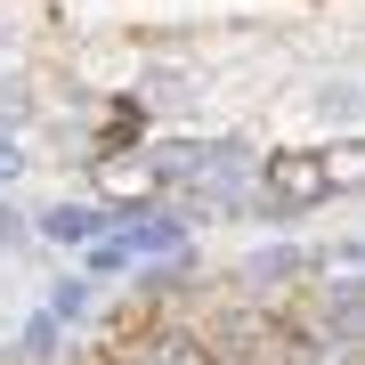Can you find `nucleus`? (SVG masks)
Segmentation results:
<instances>
[{"label":"nucleus","instance_id":"nucleus-1","mask_svg":"<svg viewBox=\"0 0 365 365\" xmlns=\"http://www.w3.org/2000/svg\"><path fill=\"white\" fill-rule=\"evenodd\" d=\"M41 309H49V317H57V325H66V333H73V325H81V317H90V309H98V284H90V276H57V284H49V300H41Z\"/></svg>","mask_w":365,"mask_h":365},{"label":"nucleus","instance_id":"nucleus-2","mask_svg":"<svg viewBox=\"0 0 365 365\" xmlns=\"http://www.w3.org/2000/svg\"><path fill=\"white\" fill-rule=\"evenodd\" d=\"M130 260H138V252H130V235L114 227V235H98V244H81V268H73V276H90V284H106V276H122Z\"/></svg>","mask_w":365,"mask_h":365},{"label":"nucleus","instance_id":"nucleus-3","mask_svg":"<svg viewBox=\"0 0 365 365\" xmlns=\"http://www.w3.org/2000/svg\"><path fill=\"white\" fill-rule=\"evenodd\" d=\"M57 341H66V325H57L49 309H33V317H25V333H16V365H49V357H57Z\"/></svg>","mask_w":365,"mask_h":365},{"label":"nucleus","instance_id":"nucleus-4","mask_svg":"<svg viewBox=\"0 0 365 365\" xmlns=\"http://www.w3.org/2000/svg\"><path fill=\"white\" fill-rule=\"evenodd\" d=\"M9 235H16V220H9V203H0V244H9Z\"/></svg>","mask_w":365,"mask_h":365}]
</instances>
